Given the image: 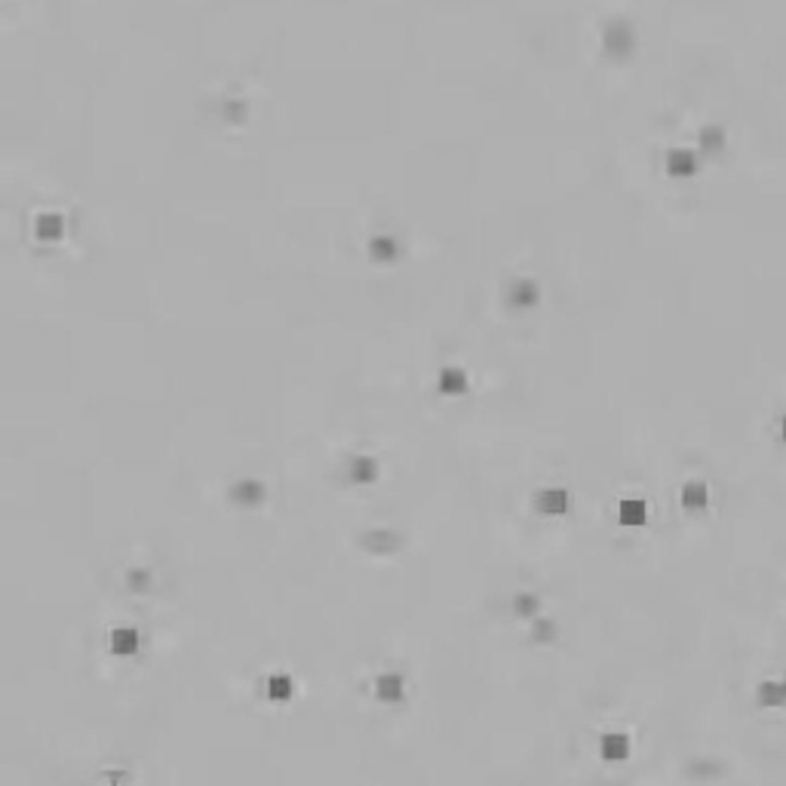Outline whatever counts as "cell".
<instances>
[{
  "instance_id": "1",
  "label": "cell",
  "mask_w": 786,
  "mask_h": 786,
  "mask_svg": "<svg viewBox=\"0 0 786 786\" xmlns=\"http://www.w3.org/2000/svg\"><path fill=\"white\" fill-rule=\"evenodd\" d=\"M405 695V682L400 673H381L375 679V697L384 700V704H396V700H402Z\"/></svg>"
},
{
  "instance_id": "2",
  "label": "cell",
  "mask_w": 786,
  "mask_h": 786,
  "mask_svg": "<svg viewBox=\"0 0 786 786\" xmlns=\"http://www.w3.org/2000/svg\"><path fill=\"white\" fill-rule=\"evenodd\" d=\"M535 504L544 516H562V513L569 510V492H565V488H544V492L535 497Z\"/></svg>"
},
{
  "instance_id": "3",
  "label": "cell",
  "mask_w": 786,
  "mask_h": 786,
  "mask_svg": "<svg viewBox=\"0 0 786 786\" xmlns=\"http://www.w3.org/2000/svg\"><path fill=\"white\" fill-rule=\"evenodd\" d=\"M34 234H37L44 243L62 240V234H65V218L58 215V213H44V215H37V222H34Z\"/></svg>"
},
{
  "instance_id": "4",
  "label": "cell",
  "mask_w": 786,
  "mask_h": 786,
  "mask_svg": "<svg viewBox=\"0 0 786 786\" xmlns=\"http://www.w3.org/2000/svg\"><path fill=\"white\" fill-rule=\"evenodd\" d=\"M139 645H141V639L132 627H117L111 633V652L117 657H132L135 652H139Z\"/></svg>"
},
{
  "instance_id": "5",
  "label": "cell",
  "mask_w": 786,
  "mask_h": 786,
  "mask_svg": "<svg viewBox=\"0 0 786 786\" xmlns=\"http://www.w3.org/2000/svg\"><path fill=\"white\" fill-rule=\"evenodd\" d=\"M348 476H350V483H357V486L375 483V476H378V461L369 458V455H357V458L350 461V467H348Z\"/></svg>"
},
{
  "instance_id": "6",
  "label": "cell",
  "mask_w": 786,
  "mask_h": 786,
  "mask_svg": "<svg viewBox=\"0 0 786 786\" xmlns=\"http://www.w3.org/2000/svg\"><path fill=\"white\" fill-rule=\"evenodd\" d=\"M599 753H602L605 762H623L630 756V740L623 734H605L602 743H599Z\"/></svg>"
},
{
  "instance_id": "7",
  "label": "cell",
  "mask_w": 786,
  "mask_h": 786,
  "mask_svg": "<svg viewBox=\"0 0 786 786\" xmlns=\"http://www.w3.org/2000/svg\"><path fill=\"white\" fill-rule=\"evenodd\" d=\"M369 255L378 261V265H391V261L400 255V243L393 240V236H387V234H381V236H375V240L369 243Z\"/></svg>"
},
{
  "instance_id": "8",
  "label": "cell",
  "mask_w": 786,
  "mask_h": 786,
  "mask_svg": "<svg viewBox=\"0 0 786 786\" xmlns=\"http://www.w3.org/2000/svg\"><path fill=\"white\" fill-rule=\"evenodd\" d=\"M231 497L236 504H255V501H261V497H265V486L261 483H255V479H240V483H234L231 486Z\"/></svg>"
},
{
  "instance_id": "9",
  "label": "cell",
  "mask_w": 786,
  "mask_h": 786,
  "mask_svg": "<svg viewBox=\"0 0 786 786\" xmlns=\"http://www.w3.org/2000/svg\"><path fill=\"white\" fill-rule=\"evenodd\" d=\"M439 391L449 393V396L464 393V391H467V372H461V369H455V366L443 369V372H439Z\"/></svg>"
},
{
  "instance_id": "10",
  "label": "cell",
  "mask_w": 786,
  "mask_h": 786,
  "mask_svg": "<svg viewBox=\"0 0 786 786\" xmlns=\"http://www.w3.org/2000/svg\"><path fill=\"white\" fill-rule=\"evenodd\" d=\"M507 295H510V304H516V308H531L538 301V286L531 280H516L510 283Z\"/></svg>"
},
{
  "instance_id": "11",
  "label": "cell",
  "mask_w": 786,
  "mask_h": 786,
  "mask_svg": "<svg viewBox=\"0 0 786 786\" xmlns=\"http://www.w3.org/2000/svg\"><path fill=\"white\" fill-rule=\"evenodd\" d=\"M265 695L270 700H289L295 695V682L289 679L286 673H274L270 679L265 682Z\"/></svg>"
},
{
  "instance_id": "12",
  "label": "cell",
  "mask_w": 786,
  "mask_h": 786,
  "mask_svg": "<svg viewBox=\"0 0 786 786\" xmlns=\"http://www.w3.org/2000/svg\"><path fill=\"white\" fill-rule=\"evenodd\" d=\"M618 516H621L623 526H642V522H645V516H648L645 501H636V497H630V501H621Z\"/></svg>"
},
{
  "instance_id": "13",
  "label": "cell",
  "mask_w": 786,
  "mask_h": 786,
  "mask_svg": "<svg viewBox=\"0 0 786 786\" xmlns=\"http://www.w3.org/2000/svg\"><path fill=\"white\" fill-rule=\"evenodd\" d=\"M513 614H516V618H528V621H535L538 614H540V602H538V596H535V593H519V596H513Z\"/></svg>"
},
{
  "instance_id": "14",
  "label": "cell",
  "mask_w": 786,
  "mask_h": 786,
  "mask_svg": "<svg viewBox=\"0 0 786 786\" xmlns=\"http://www.w3.org/2000/svg\"><path fill=\"white\" fill-rule=\"evenodd\" d=\"M396 540H400V538H396L393 531H387V528H384V531H369V535H366V547H369V550L391 553L393 547H396Z\"/></svg>"
},
{
  "instance_id": "15",
  "label": "cell",
  "mask_w": 786,
  "mask_h": 786,
  "mask_svg": "<svg viewBox=\"0 0 786 786\" xmlns=\"http://www.w3.org/2000/svg\"><path fill=\"white\" fill-rule=\"evenodd\" d=\"M709 501V492L704 483H688L685 488H682V504L685 507H706Z\"/></svg>"
},
{
  "instance_id": "16",
  "label": "cell",
  "mask_w": 786,
  "mask_h": 786,
  "mask_svg": "<svg viewBox=\"0 0 786 786\" xmlns=\"http://www.w3.org/2000/svg\"><path fill=\"white\" fill-rule=\"evenodd\" d=\"M759 700H762L765 706H780L786 700V685H780V682H768V685H762V691H759Z\"/></svg>"
},
{
  "instance_id": "17",
  "label": "cell",
  "mask_w": 786,
  "mask_h": 786,
  "mask_svg": "<svg viewBox=\"0 0 786 786\" xmlns=\"http://www.w3.org/2000/svg\"><path fill=\"white\" fill-rule=\"evenodd\" d=\"M531 633H535V639H538V642H550V639L556 636V623H553V621H547V618H540V614H538V618H535V630H531Z\"/></svg>"
},
{
  "instance_id": "18",
  "label": "cell",
  "mask_w": 786,
  "mask_h": 786,
  "mask_svg": "<svg viewBox=\"0 0 786 786\" xmlns=\"http://www.w3.org/2000/svg\"><path fill=\"white\" fill-rule=\"evenodd\" d=\"M126 584H129L132 593H145V590L151 587V574L141 571V569H139V571H129V574H126Z\"/></svg>"
},
{
  "instance_id": "19",
  "label": "cell",
  "mask_w": 786,
  "mask_h": 786,
  "mask_svg": "<svg viewBox=\"0 0 786 786\" xmlns=\"http://www.w3.org/2000/svg\"><path fill=\"white\" fill-rule=\"evenodd\" d=\"M691 166H695V160H691L688 154H673L670 157V172H676V175L691 172Z\"/></svg>"
},
{
  "instance_id": "20",
  "label": "cell",
  "mask_w": 786,
  "mask_h": 786,
  "mask_svg": "<svg viewBox=\"0 0 786 786\" xmlns=\"http://www.w3.org/2000/svg\"><path fill=\"white\" fill-rule=\"evenodd\" d=\"M783 436H786V418H783Z\"/></svg>"
}]
</instances>
